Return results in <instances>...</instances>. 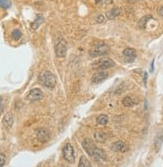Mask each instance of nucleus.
Listing matches in <instances>:
<instances>
[{"instance_id":"obj_1","label":"nucleus","mask_w":163,"mask_h":167,"mask_svg":"<svg viewBox=\"0 0 163 167\" xmlns=\"http://www.w3.org/2000/svg\"><path fill=\"white\" fill-rule=\"evenodd\" d=\"M38 81L44 87L48 88V89H52L56 85V77L52 72L44 70L38 76Z\"/></svg>"},{"instance_id":"obj_2","label":"nucleus","mask_w":163,"mask_h":167,"mask_svg":"<svg viewBox=\"0 0 163 167\" xmlns=\"http://www.w3.org/2000/svg\"><path fill=\"white\" fill-rule=\"evenodd\" d=\"M108 52H109L108 45L103 42H100V43L95 44L91 48L90 51H89V55L92 58H96V57H100V56H103V55H106Z\"/></svg>"},{"instance_id":"obj_3","label":"nucleus","mask_w":163,"mask_h":167,"mask_svg":"<svg viewBox=\"0 0 163 167\" xmlns=\"http://www.w3.org/2000/svg\"><path fill=\"white\" fill-rule=\"evenodd\" d=\"M54 50L55 54L58 58H63L66 56L67 53V44L66 41L63 38H58L56 40L55 45H54Z\"/></svg>"},{"instance_id":"obj_4","label":"nucleus","mask_w":163,"mask_h":167,"mask_svg":"<svg viewBox=\"0 0 163 167\" xmlns=\"http://www.w3.org/2000/svg\"><path fill=\"white\" fill-rule=\"evenodd\" d=\"M62 154L63 157L68 163L73 164L75 162V155H74V149H73L72 145L69 143L65 144L64 147L62 148Z\"/></svg>"},{"instance_id":"obj_5","label":"nucleus","mask_w":163,"mask_h":167,"mask_svg":"<svg viewBox=\"0 0 163 167\" xmlns=\"http://www.w3.org/2000/svg\"><path fill=\"white\" fill-rule=\"evenodd\" d=\"M115 65V62L110 58H104L99 61L95 62L93 64V66L95 67V69H107V68H111Z\"/></svg>"},{"instance_id":"obj_6","label":"nucleus","mask_w":163,"mask_h":167,"mask_svg":"<svg viewBox=\"0 0 163 167\" xmlns=\"http://www.w3.org/2000/svg\"><path fill=\"white\" fill-rule=\"evenodd\" d=\"M82 147H83L84 150L86 151V153H87L88 155L92 156V157H93L94 153H95L96 149H97V147H96V145L94 144L93 141L91 140V139H89V138H86V139H84V140H83Z\"/></svg>"},{"instance_id":"obj_7","label":"nucleus","mask_w":163,"mask_h":167,"mask_svg":"<svg viewBox=\"0 0 163 167\" xmlns=\"http://www.w3.org/2000/svg\"><path fill=\"white\" fill-rule=\"evenodd\" d=\"M42 97H43V93H42L41 89H39V88H33V89L30 90L29 93L27 94L26 99L33 102V101L40 100Z\"/></svg>"},{"instance_id":"obj_8","label":"nucleus","mask_w":163,"mask_h":167,"mask_svg":"<svg viewBox=\"0 0 163 167\" xmlns=\"http://www.w3.org/2000/svg\"><path fill=\"white\" fill-rule=\"evenodd\" d=\"M35 133H36L37 140H39L40 142H46V141L49 140L50 136H49V133H48V131L46 130V129L38 128V129H36Z\"/></svg>"},{"instance_id":"obj_9","label":"nucleus","mask_w":163,"mask_h":167,"mask_svg":"<svg viewBox=\"0 0 163 167\" xmlns=\"http://www.w3.org/2000/svg\"><path fill=\"white\" fill-rule=\"evenodd\" d=\"M111 148H112V150L116 151V152L124 153L128 150V145H127L125 142H123V141L118 140V141H116V142H114L113 144H112Z\"/></svg>"},{"instance_id":"obj_10","label":"nucleus","mask_w":163,"mask_h":167,"mask_svg":"<svg viewBox=\"0 0 163 167\" xmlns=\"http://www.w3.org/2000/svg\"><path fill=\"white\" fill-rule=\"evenodd\" d=\"M123 56L127 62H133L136 58V51L133 48H126L123 51Z\"/></svg>"},{"instance_id":"obj_11","label":"nucleus","mask_w":163,"mask_h":167,"mask_svg":"<svg viewBox=\"0 0 163 167\" xmlns=\"http://www.w3.org/2000/svg\"><path fill=\"white\" fill-rule=\"evenodd\" d=\"M107 77H108L107 72L98 71L92 76V83H94V84H98V83H101L102 81H104Z\"/></svg>"},{"instance_id":"obj_12","label":"nucleus","mask_w":163,"mask_h":167,"mask_svg":"<svg viewBox=\"0 0 163 167\" xmlns=\"http://www.w3.org/2000/svg\"><path fill=\"white\" fill-rule=\"evenodd\" d=\"M120 12H121L120 8H118V7H114V8L110 9L107 13H106V17H107L109 20H113V19H115L119 16Z\"/></svg>"},{"instance_id":"obj_13","label":"nucleus","mask_w":163,"mask_h":167,"mask_svg":"<svg viewBox=\"0 0 163 167\" xmlns=\"http://www.w3.org/2000/svg\"><path fill=\"white\" fill-rule=\"evenodd\" d=\"M94 139L99 143H104L107 139V134L104 131H96L94 133Z\"/></svg>"},{"instance_id":"obj_14","label":"nucleus","mask_w":163,"mask_h":167,"mask_svg":"<svg viewBox=\"0 0 163 167\" xmlns=\"http://www.w3.org/2000/svg\"><path fill=\"white\" fill-rule=\"evenodd\" d=\"M14 123V118L11 113H7L3 118V124L6 128H11Z\"/></svg>"},{"instance_id":"obj_15","label":"nucleus","mask_w":163,"mask_h":167,"mask_svg":"<svg viewBox=\"0 0 163 167\" xmlns=\"http://www.w3.org/2000/svg\"><path fill=\"white\" fill-rule=\"evenodd\" d=\"M122 104L125 106V107H132V106L136 104V101L132 97H130V96H126V97H124L123 100H122Z\"/></svg>"},{"instance_id":"obj_16","label":"nucleus","mask_w":163,"mask_h":167,"mask_svg":"<svg viewBox=\"0 0 163 167\" xmlns=\"http://www.w3.org/2000/svg\"><path fill=\"white\" fill-rule=\"evenodd\" d=\"M150 19H152L151 15H145L144 17H142V18L140 19L139 22H138V27H139V28L144 29L145 27H146V24L148 23V21Z\"/></svg>"},{"instance_id":"obj_17","label":"nucleus","mask_w":163,"mask_h":167,"mask_svg":"<svg viewBox=\"0 0 163 167\" xmlns=\"http://www.w3.org/2000/svg\"><path fill=\"white\" fill-rule=\"evenodd\" d=\"M43 21H44V18H43V16H41V15H37L35 21L31 24V28L33 30H36L38 27H39L40 25L43 23Z\"/></svg>"},{"instance_id":"obj_18","label":"nucleus","mask_w":163,"mask_h":167,"mask_svg":"<svg viewBox=\"0 0 163 167\" xmlns=\"http://www.w3.org/2000/svg\"><path fill=\"white\" fill-rule=\"evenodd\" d=\"M78 167H92V165H91L90 161L88 160V158L86 157L85 155H82V156L80 157Z\"/></svg>"},{"instance_id":"obj_19","label":"nucleus","mask_w":163,"mask_h":167,"mask_svg":"<svg viewBox=\"0 0 163 167\" xmlns=\"http://www.w3.org/2000/svg\"><path fill=\"white\" fill-rule=\"evenodd\" d=\"M96 122L98 125H106L108 123V117L105 114H100L96 118Z\"/></svg>"},{"instance_id":"obj_20","label":"nucleus","mask_w":163,"mask_h":167,"mask_svg":"<svg viewBox=\"0 0 163 167\" xmlns=\"http://www.w3.org/2000/svg\"><path fill=\"white\" fill-rule=\"evenodd\" d=\"M11 36H12V38H13L14 40H19L20 38H21V36H22V32L20 31L19 29H14L13 31L11 32Z\"/></svg>"},{"instance_id":"obj_21","label":"nucleus","mask_w":163,"mask_h":167,"mask_svg":"<svg viewBox=\"0 0 163 167\" xmlns=\"http://www.w3.org/2000/svg\"><path fill=\"white\" fill-rule=\"evenodd\" d=\"M11 1L10 0H0V7L3 9H9L11 7Z\"/></svg>"},{"instance_id":"obj_22","label":"nucleus","mask_w":163,"mask_h":167,"mask_svg":"<svg viewBox=\"0 0 163 167\" xmlns=\"http://www.w3.org/2000/svg\"><path fill=\"white\" fill-rule=\"evenodd\" d=\"M162 142H163V136H162V134L160 133L159 135L156 137V140H155V147H156V150L157 151H158L159 148L161 147Z\"/></svg>"},{"instance_id":"obj_23","label":"nucleus","mask_w":163,"mask_h":167,"mask_svg":"<svg viewBox=\"0 0 163 167\" xmlns=\"http://www.w3.org/2000/svg\"><path fill=\"white\" fill-rule=\"evenodd\" d=\"M95 20H96V22H97V23L102 24V23H104V21H105V17H104L103 14H98L97 16H96Z\"/></svg>"},{"instance_id":"obj_24","label":"nucleus","mask_w":163,"mask_h":167,"mask_svg":"<svg viewBox=\"0 0 163 167\" xmlns=\"http://www.w3.org/2000/svg\"><path fill=\"white\" fill-rule=\"evenodd\" d=\"M5 161H6V159H5V156L2 153H0V167H3L4 166Z\"/></svg>"},{"instance_id":"obj_25","label":"nucleus","mask_w":163,"mask_h":167,"mask_svg":"<svg viewBox=\"0 0 163 167\" xmlns=\"http://www.w3.org/2000/svg\"><path fill=\"white\" fill-rule=\"evenodd\" d=\"M2 111H3V102H2V99L0 98V115L2 114Z\"/></svg>"},{"instance_id":"obj_26","label":"nucleus","mask_w":163,"mask_h":167,"mask_svg":"<svg viewBox=\"0 0 163 167\" xmlns=\"http://www.w3.org/2000/svg\"><path fill=\"white\" fill-rule=\"evenodd\" d=\"M158 13H159L160 16H161L162 18H163V6L159 7V8H158Z\"/></svg>"},{"instance_id":"obj_27","label":"nucleus","mask_w":163,"mask_h":167,"mask_svg":"<svg viewBox=\"0 0 163 167\" xmlns=\"http://www.w3.org/2000/svg\"><path fill=\"white\" fill-rule=\"evenodd\" d=\"M153 71H154V59L152 60L151 66H150V72H153Z\"/></svg>"},{"instance_id":"obj_28","label":"nucleus","mask_w":163,"mask_h":167,"mask_svg":"<svg viewBox=\"0 0 163 167\" xmlns=\"http://www.w3.org/2000/svg\"><path fill=\"white\" fill-rule=\"evenodd\" d=\"M127 1H128L129 3H135V2H138L140 0H127Z\"/></svg>"},{"instance_id":"obj_29","label":"nucleus","mask_w":163,"mask_h":167,"mask_svg":"<svg viewBox=\"0 0 163 167\" xmlns=\"http://www.w3.org/2000/svg\"><path fill=\"white\" fill-rule=\"evenodd\" d=\"M147 81V73H144V84H146Z\"/></svg>"},{"instance_id":"obj_30","label":"nucleus","mask_w":163,"mask_h":167,"mask_svg":"<svg viewBox=\"0 0 163 167\" xmlns=\"http://www.w3.org/2000/svg\"><path fill=\"white\" fill-rule=\"evenodd\" d=\"M100 1H101V0H95L96 3H99V2H100Z\"/></svg>"},{"instance_id":"obj_31","label":"nucleus","mask_w":163,"mask_h":167,"mask_svg":"<svg viewBox=\"0 0 163 167\" xmlns=\"http://www.w3.org/2000/svg\"><path fill=\"white\" fill-rule=\"evenodd\" d=\"M62 167H63V166H62Z\"/></svg>"}]
</instances>
